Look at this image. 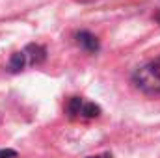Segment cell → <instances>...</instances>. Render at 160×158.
Instances as JSON below:
<instances>
[{
	"label": "cell",
	"mask_w": 160,
	"mask_h": 158,
	"mask_svg": "<svg viewBox=\"0 0 160 158\" xmlns=\"http://www.w3.org/2000/svg\"><path fill=\"white\" fill-rule=\"evenodd\" d=\"M132 84L138 91L149 97L160 95V58H155L132 73Z\"/></svg>",
	"instance_id": "1"
},
{
	"label": "cell",
	"mask_w": 160,
	"mask_h": 158,
	"mask_svg": "<svg viewBox=\"0 0 160 158\" xmlns=\"http://www.w3.org/2000/svg\"><path fill=\"white\" fill-rule=\"evenodd\" d=\"M65 114L71 119H95L101 116V106L82 97H71L65 104Z\"/></svg>",
	"instance_id": "2"
},
{
	"label": "cell",
	"mask_w": 160,
	"mask_h": 158,
	"mask_svg": "<svg viewBox=\"0 0 160 158\" xmlns=\"http://www.w3.org/2000/svg\"><path fill=\"white\" fill-rule=\"evenodd\" d=\"M75 41H77V45H78L80 48H84L86 52H97L99 50V39L93 36V34H89V32H86V30H82V32H77L75 34Z\"/></svg>",
	"instance_id": "3"
},
{
	"label": "cell",
	"mask_w": 160,
	"mask_h": 158,
	"mask_svg": "<svg viewBox=\"0 0 160 158\" xmlns=\"http://www.w3.org/2000/svg\"><path fill=\"white\" fill-rule=\"evenodd\" d=\"M24 54L28 58V65H36V63H41L47 56V50L41 47V45H28L24 48Z\"/></svg>",
	"instance_id": "4"
},
{
	"label": "cell",
	"mask_w": 160,
	"mask_h": 158,
	"mask_svg": "<svg viewBox=\"0 0 160 158\" xmlns=\"http://www.w3.org/2000/svg\"><path fill=\"white\" fill-rule=\"evenodd\" d=\"M26 65H28V58H26L24 50H21V52H15V54L11 56L8 69H9L11 73H19V71H22Z\"/></svg>",
	"instance_id": "5"
},
{
	"label": "cell",
	"mask_w": 160,
	"mask_h": 158,
	"mask_svg": "<svg viewBox=\"0 0 160 158\" xmlns=\"http://www.w3.org/2000/svg\"><path fill=\"white\" fill-rule=\"evenodd\" d=\"M0 158H17V153L11 149H2L0 151Z\"/></svg>",
	"instance_id": "6"
},
{
	"label": "cell",
	"mask_w": 160,
	"mask_h": 158,
	"mask_svg": "<svg viewBox=\"0 0 160 158\" xmlns=\"http://www.w3.org/2000/svg\"><path fill=\"white\" fill-rule=\"evenodd\" d=\"M88 158H112L110 153H102V155H97V156H88Z\"/></svg>",
	"instance_id": "7"
}]
</instances>
